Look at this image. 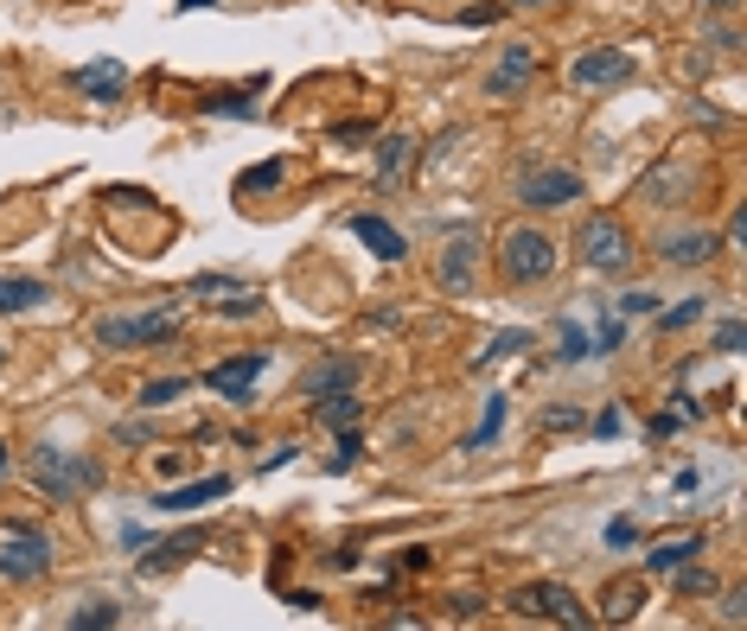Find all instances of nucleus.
<instances>
[{
	"label": "nucleus",
	"mask_w": 747,
	"mask_h": 631,
	"mask_svg": "<svg viewBox=\"0 0 747 631\" xmlns=\"http://www.w3.org/2000/svg\"><path fill=\"white\" fill-rule=\"evenodd\" d=\"M199 549H205V530L173 536V542H160L154 556H141V568H148V574H160V568H180V561H185V556H199Z\"/></svg>",
	"instance_id": "20"
},
{
	"label": "nucleus",
	"mask_w": 747,
	"mask_h": 631,
	"mask_svg": "<svg viewBox=\"0 0 747 631\" xmlns=\"http://www.w3.org/2000/svg\"><path fill=\"white\" fill-rule=\"evenodd\" d=\"M703 556V530H677V536H658L652 549H645V574H670V568H684V561Z\"/></svg>",
	"instance_id": "14"
},
{
	"label": "nucleus",
	"mask_w": 747,
	"mask_h": 631,
	"mask_svg": "<svg viewBox=\"0 0 747 631\" xmlns=\"http://www.w3.org/2000/svg\"><path fill=\"white\" fill-rule=\"evenodd\" d=\"M205 109H211V115H256V102L243 96V90H218Z\"/></svg>",
	"instance_id": "32"
},
{
	"label": "nucleus",
	"mask_w": 747,
	"mask_h": 631,
	"mask_svg": "<svg viewBox=\"0 0 747 631\" xmlns=\"http://www.w3.org/2000/svg\"><path fill=\"white\" fill-rule=\"evenodd\" d=\"M115 619H122V607H109V600H97V607H78V612H71V625H78V631H90V625L103 631V625H115Z\"/></svg>",
	"instance_id": "30"
},
{
	"label": "nucleus",
	"mask_w": 747,
	"mask_h": 631,
	"mask_svg": "<svg viewBox=\"0 0 747 631\" xmlns=\"http://www.w3.org/2000/svg\"><path fill=\"white\" fill-rule=\"evenodd\" d=\"M359 454H364V447H359V434L345 428V434H339V454L326 459V472H345V466H352V459H359Z\"/></svg>",
	"instance_id": "35"
},
{
	"label": "nucleus",
	"mask_w": 747,
	"mask_h": 631,
	"mask_svg": "<svg viewBox=\"0 0 747 631\" xmlns=\"http://www.w3.org/2000/svg\"><path fill=\"white\" fill-rule=\"evenodd\" d=\"M619 313H626V319H645V313H658V294L633 287V294H619Z\"/></svg>",
	"instance_id": "34"
},
{
	"label": "nucleus",
	"mask_w": 747,
	"mask_h": 631,
	"mask_svg": "<svg viewBox=\"0 0 747 631\" xmlns=\"http://www.w3.org/2000/svg\"><path fill=\"white\" fill-rule=\"evenodd\" d=\"M192 7H218V0H180V13H192Z\"/></svg>",
	"instance_id": "39"
},
{
	"label": "nucleus",
	"mask_w": 747,
	"mask_h": 631,
	"mask_svg": "<svg viewBox=\"0 0 747 631\" xmlns=\"http://www.w3.org/2000/svg\"><path fill=\"white\" fill-rule=\"evenodd\" d=\"M575 199H582V173L575 166H531L517 179V204L524 211H563Z\"/></svg>",
	"instance_id": "7"
},
{
	"label": "nucleus",
	"mask_w": 747,
	"mask_h": 631,
	"mask_svg": "<svg viewBox=\"0 0 747 631\" xmlns=\"http://www.w3.org/2000/svg\"><path fill=\"white\" fill-rule=\"evenodd\" d=\"M619 338H626V326H619L614 313H600V319H594V338H588V345L607 357V352H619Z\"/></svg>",
	"instance_id": "31"
},
{
	"label": "nucleus",
	"mask_w": 747,
	"mask_h": 631,
	"mask_svg": "<svg viewBox=\"0 0 747 631\" xmlns=\"http://www.w3.org/2000/svg\"><path fill=\"white\" fill-rule=\"evenodd\" d=\"M46 568H52V536L13 523V536L0 542V581H39Z\"/></svg>",
	"instance_id": "6"
},
{
	"label": "nucleus",
	"mask_w": 747,
	"mask_h": 631,
	"mask_svg": "<svg viewBox=\"0 0 747 631\" xmlns=\"http://www.w3.org/2000/svg\"><path fill=\"white\" fill-rule=\"evenodd\" d=\"M721 619H728V625H741V619H747V593H741V587H728V593H721Z\"/></svg>",
	"instance_id": "36"
},
{
	"label": "nucleus",
	"mask_w": 747,
	"mask_h": 631,
	"mask_svg": "<svg viewBox=\"0 0 747 631\" xmlns=\"http://www.w3.org/2000/svg\"><path fill=\"white\" fill-rule=\"evenodd\" d=\"M192 389V377H154V383H141V408H166L173 396H185Z\"/></svg>",
	"instance_id": "26"
},
{
	"label": "nucleus",
	"mask_w": 747,
	"mask_h": 631,
	"mask_svg": "<svg viewBox=\"0 0 747 631\" xmlns=\"http://www.w3.org/2000/svg\"><path fill=\"white\" fill-rule=\"evenodd\" d=\"M512 612L517 619H556V625H594V612L582 607V600H575V593H568L563 581H531V587H517L512 593Z\"/></svg>",
	"instance_id": "5"
},
{
	"label": "nucleus",
	"mask_w": 747,
	"mask_h": 631,
	"mask_svg": "<svg viewBox=\"0 0 747 631\" xmlns=\"http://www.w3.org/2000/svg\"><path fill=\"white\" fill-rule=\"evenodd\" d=\"M531 83H537V51H531V45H505V58L486 71V96L512 102V96H524Z\"/></svg>",
	"instance_id": "8"
},
{
	"label": "nucleus",
	"mask_w": 747,
	"mask_h": 631,
	"mask_svg": "<svg viewBox=\"0 0 747 631\" xmlns=\"http://www.w3.org/2000/svg\"><path fill=\"white\" fill-rule=\"evenodd\" d=\"M633 517H614V523H607V542H614V549H633Z\"/></svg>",
	"instance_id": "38"
},
{
	"label": "nucleus",
	"mask_w": 747,
	"mask_h": 631,
	"mask_svg": "<svg viewBox=\"0 0 747 631\" xmlns=\"http://www.w3.org/2000/svg\"><path fill=\"white\" fill-rule=\"evenodd\" d=\"M71 90H83V96H97V102H122L129 96V71L115 58H97V64H78L71 71Z\"/></svg>",
	"instance_id": "11"
},
{
	"label": "nucleus",
	"mask_w": 747,
	"mask_h": 631,
	"mask_svg": "<svg viewBox=\"0 0 747 631\" xmlns=\"http://www.w3.org/2000/svg\"><path fill=\"white\" fill-rule=\"evenodd\" d=\"M517 352H531V332H524V326H512V332H498V338H492L486 352L473 357V370H486V364H498V357H517Z\"/></svg>",
	"instance_id": "24"
},
{
	"label": "nucleus",
	"mask_w": 747,
	"mask_h": 631,
	"mask_svg": "<svg viewBox=\"0 0 747 631\" xmlns=\"http://www.w3.org/2000/svg\"><path fill=\"white\" fill-rule=\"evenodd\" d=\"M703 294H690V301H677L670 306V313H658V332H684V326H696V319H703Z\"/></svg>",
	"instance_id": "28"
},
{
	"label": "nucleus",
	"mask_w": 747,
	"mask_h": 631,
	"mask_svg": "<svg viewBox=\"0 0 747 631\" xmlns=\"http://www.w3.org/2000/svg\"><path fill=\"white\" fill-rule=\"evenodd\" d=\"M287 179V160H262V166H250V173H236V199H256V192H275Z\"/></svg>",
	"instance_id": "22"
},
{
	"label": "nucleus",
	"mask_w": 747,
	"mask_h": 631,
	"mask_svg": "<svg viewBox=\"0 0 747 631\" xmlns=\"http://www.w3.org/2000/svg\"><path fill=\"white\" fill-rule=\"evenodd\" d=\"M709 352H716V357H735V352H741V319H721L716 338H709Z\"/></svg>",
	"instance_id": "33"
},
{
	"label": "nucleus",
	"mask_w": 747,
	"mask_h": 631,
	"mask_svg": "<svg viewBox=\"0 0 747 631\" xmlns=\"http://www.w3.org/2000/svg\"><path fill=\"white\" fill-rule=\"evenodd\" d=\"M556 243H549V230L537 224H517L498 236V268H505V281H517V287H537V281L556 275Z\"/></svg>",
	"instance_id": "2"
},
{
	"label": "nucleus",
	"mask_w": 747,
	"mask_h": 631,
	"mask_svg": "<svg viewBox=\"0 0 747 631\" xmlns=\"http://www.w3.org/2000/svg\"><path fill=\"white\" fill-rule=\"evenodd\" d=\"M262 370H269V352H250V357H224V364H211L205 383L218 389V396H231V403H250V389H256Z\"/></svg>",
	"instance_id": "9"
},
{
	"label": "nucleus",
	"mask_w": 747,
	"mask_h": 631,
	"mask_svg": "<svg viewBox=\"0 0 747 631\" xmlns=\"http://www.w3.org/2000/svg\"><path fill=\"white\" fill-rule=\"evenodd\" d=\"M7 466H13V459H7V440H0V479H7Z\"/></svg>",
	"instance_id": "40"
},
{
	"label": "nucleus",
	"mask_w": 747,
	"mask_h": 631,
	"mask_svg": "<svg viewBox=\"0 0 747 631\" xmlns=\"http://www.w3.org/2000/svg\"><path fill=\"white\" fill-rule=\"evenodd\" d=\"M320 421H326L333 434L359 428V403H352V389H339V396H320Z\"/></svg>",
	"instance_id": "23"
},
{
	"label": "nucleus",
	"mask_w": 747,
	"mask_h": 631,
	"mask_svg": "<svg viewBox=\"0 0 747 631\" xmlns=\"http://www.w3.org/2000/svg\"><path fill=\"white\" fill-rule=\"evenodd\" d=\"M670 574H677V593H684V600H709V593H716V574H709V568H696V561L670 568Z\"/></svg>",
	"instance_id": "25"
},
{
	"label": "nucleus",
	"mask_w": 747,
	"mask_h": 631,
	"mask_svg": "<svg viewBox=\"0 0 747 631\" xmlns=\"http://www.w3.org/2000/svg\"><path fill=\"white\" fill-rule=\"evenodd\" d=\"M32 479H39V491H46L52 505H71V498H83V491L103 485V459L64 454V447H39V454H32Z\"/></svg>",
	"instance_id": "1"
},
{
	"label": "nucleus",
	"mask_w": 747,
	"mask_h": 631,
	"mask_svg": "<svg viewBox=\"0 0 747 631\" xmlns=\"http://www.w3.org/2000/svg\"><path fill=\"white\" fill-rule=\"evenodd\" d=\"M473 255H480L473 236H454V243L441 250V287H447V294H466V287H473Z\"/></svg>",
	"instance_id": "17"
},
{
	"label": "nucleus",
	"mask_w": 747,
	"mask_h": 631,
	"mask_svg": "<svg viewBox=\"0 0 747 631\" xmlns=\"http://www.w3.org/2000/svg\"><path fill=\"white\" fill-rule=\"evenodd\" d=\"M498 428H505V396H486V421L466 434V454H473V447H486V440H498Z\"/></svg>",
	"instance_id": "27"
},
{
	"label": "nucleus",
	"mask_w": 747,
	"mask_h": 631,
	"mask_svg": "<svg viewBox=\"0 0 747 631\" xmlns=\"http://www.w3.org/2000/svg\"><path fill=\"white\" fill-rule=\"evenodd\" d=\"M231 287H236L231 275H199L192 287H185V294H231Z\"/></svg>",
	"instance_id": "37"
},
{
	"label": "nucleus",
	"mask_w": 747,
	"mask_h": 631,
	"mask_svg": "<svg viewBox=\"0 0 747 631\" xmlns=\"http://www.w3.org/2000/svg\"><path fill=\"white\" fill-rule=\"evenodd\" d=\"M556 345H563V352H556V364H582V357L594 352V345H588V332H582V326H568V319H563V332H556Z\"/></svg>",
	"instance_id": "29"
},
{
	"label": "nucleus",
	"mask_w": 747,
	"mask_h": 631,
	"mask_svg": "<svg viewBox=\"0 0 747 631\" xmlns=\"http://www.w3.org/2000/svg\"><path fill=\"white\" fill-rule=\"evenodd\" d=\"M645 593H652V574H619V581H607V593H600V619H607V625H626V619L645 607Z\"/></svg>",
	"instance_id": "12"
},
{
	"label": "nucleus",
	"mask_w": 747,
	"mask_h": 631,
	"mask_svg": "<svg viewBox=\"0 0 747 631\" xmlns=\"http://www.w3.org/2000/svg\"><path fill=\"white\" fill-rule=\"evenodd\" d=\"M224 491H231V479H224V472H205V479L180 485V491H160L154 505H160V510H192V505H211V498H224Z\"/></svg>",
	"instance_id": "18"
},
{
	"label": "nucleus",
	"mask_w": 747,
	"mask_h": 631,
	"mask_svg": "<svg viewBox=\"0 0 747 631\" xmlns=\"http://www.w3.org/2000/svg\"><path fill=\"white\" fill-rule=\"evenodd\" d=\"M512 7H549V0H512Z\"/></svg>",
	"instance_id": "41"
},
{
	"label": "nucleus",
	"mask_w": 747,
	"mask_h": 631,
	"mask_svg": "<svg viewBox=\"0 0 747 631\" xmlns=\"http://www.w3.org/2000/svg\"><path fill=\"white\" fill-rule=\"evenodd\" d=\"M658 255H665L670 268H703L716 255V236L709 230H665L658 236Z\"/></svg>",
	"instance_id": "13"
},
{
	"label": "nucleus",
	"mask_w": 747,
	"mask_h": 631,
	"mask_svg": "<svg viewBox=\"0 0 747 631\" xmlns=\"http://www.w3.org/2000/svg\"><path fill=\"white\" fill-rule=\"evenodd\" d=\"M410 160H415L410 134H384V141H377V179H403L410 173Z\"/></svg>",
	"instance_id": "21"
},
{
	"label": "nucleus",
	"mask_w": 747,
	"mask_h": 631,
	"mask_svg": "<svg viewBox=\"0 0 747 631\" xmlns=\"http://www.w3.org/2000/svg\"><path fill=\"white\" fill-rule=\"evenodd\" d=\"M568 77H575V90H600V83L633 77V58H626L619 45H600V51H582V58L568 64Z\"/></svg>",
	"instance_id": "10"
},
{
	"label": "nucleus",
	"mask_w": 747,
	"mask_h": 631,
	"mask_svg": "<svg viewBox=\"0 0 747 631\" xmlns=\"http://www.w3.org/2000/svg\"><path fill=\"white\" fill-rule=\"evenodd\" d=\"M39 301H52V294H46V281H32V275H0V319L32 313Z\"/></svg>",
	"instance_id": "19"
},
{
	"label": "nucleus",
	"mask_w": 747,
	"mask_h": 631,
	"mask_svg": "<svg viewBox=\"0 0 747 631\" xmlns=\"http://www.w3.org/2000/svg\"><path fill=\"white\" fill-rule=\"evenodd\" d=\"M352 383H359V357H326V364H313L307 377H301V389L320 403V396H339V389H352Z\"/></svg>",
	"instance_id": "16"
},
{
	"label": "nucleus",
	"mask_w": 747,
	"mask_h": 631,
	"mask_svg": "<svg viewBox=\"0 0 747 631\" xmlns=\"http://www.w3.org/2000/svg\"><path fill=\"white\" fill-rule=\"evenodd\" d=\"M180 338V301H166L160 313H141V319H103L97 326V345L109 352H129V345H173Z\"/></svg>",
	"instance_id": "4"
},
{
	"label": "nucleus",
	"mask_w": 747,
	"mask_h": 631,
	"mask_svg": "<svg viewBox=\"0 0 747 631\" xmlns=\"http://www.w3.org/2000/svg\"><path fill=\"white\" fill-rule=\"evenodd\" d=\"M575 250H582V262H588L594 275H626L633 262H639V250H633V236H626V224L619 217H588L582 224V236H575Z\"/></svg>",
	"instance_id": "3"
},
{
	"label": "nucleus",
	"mask_w": 747,
	"mask_h": 631,
	"mask_svg": "<svg viewBox=\"0 0 747 631\" xmlns=\"http://www.w3.org/2000/svg\"><path fill=\"white\" fill-rule=\"evenodd\" d=\"M352 236H359L364 250L377 255V262H403V255H410V243H403V230H396V224H384V217H371V211H359V217H352Z\"/></svg>",
	"instance_id": "15"
}]
</instances>
